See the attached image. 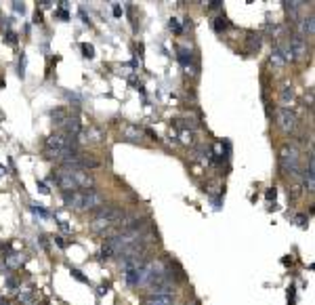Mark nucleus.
<instances>
[{
	"instance_id": "nucleus-29",
	"label": "nucleus",
	"mask_w": 315,
	"mask_h": 305,
	"mask_svg": "<svg viewBox=\"0 0 315 305\" xmlns=\"http://www.w3.org/2000/svg\"><path fill=\"white\" fill-rule=\"evenodd\" d=\"M275 194H278V192H275V187H273V190H269V192H267V198H269V200L273 198V200H275Z\"/></svg>"
},
{
	"instance_id": "nucleus-7",
	"label": "nucleus",
	"mask_w": 315,
	"mask_h": 305,
	"mask_svg": "<svg viewBox=\"0 0 315 305\" xmlns=\"http://www.w3.org/2000/svg\"><path fill=\"white\" fill-rule=\"evenodd\" d=\"M269 64H271L273 68H278V69L286 66V59H284V55H282V51H280V46H273L271 57H269Z\"/></svg>"
},
{
	"instance_id": "nucleus-25",
	"label": "nucleus",
	"mask_w": 315,
	"mask_h": 305,
	"mask_svg": "<svg viewBox=\"0 0 315 305\" xmlns=\"http://www.w3.org/2000/svg\"><path fill=\"white\" fill-rule=\"evenodd\" d=\"M220 4H223L220 0H212V2H208V9H219Z\"/></svg>"
},
{
	"instance_id": "nucleus-18",
	"label": "nucleus",
	"mask_w": 315,
	"mask_h": 305,
	"mask_svg": "<svg viewBox=\"0 0 315 305\" xmlns=\"http://www.w3.org/2000/svg\"><path fill=\"white\" fill-rule=\"evenodd\" d=\"M181 141H183V143H191V141H193V133L189 131V129L181 131Z\"/></svg>"
},
{
	"instance_id": "nucleus-13",
	"label": "nucleus",
	"mask_w": 315,
	"mask_h": 305,
	"mask_svg": "<svg viewBox=\"0 0 315 305\" xmlns=\"http://www.w3.org/2000/svg\"><path fill=\"white\" fill-rule=\"evenodd\" d=\"M292 99H294L292 87H284L282 89V101H284V103H292Z\"/></svg>"
},
{
	"instance_id": "nucleus-23",
	"label": "nucleus",
	"mask_w": 315,
	"mask_h": 305,
	"mask_svg": "<svg viewBox=\"0 0 315 305\" xmlns=\"http://www.w3.org/2000/svg\"><path fill=\"white\" fill-rule=\"evenodd\" d=\"M13 9L17 11V13H23V11H26V6H23V2H13Z\"/></svg>"
},
{
	"instance_id": "nucleus-15",
	"label": "nucleus",
	"mask_w": 315,
	"mask_h": 305,
	"mask_svg": "<svg viewBox=\"0 0 315 305\" xmlns=\"http://www.w3.org/2000/svg\"><path fill=\"white\" fill-rule=\"evenodd\" d=\"M248 42H250V49H252V51H258V49H261V36L250 34V36H248Z\"/></svg>"
},
{
	"instance_id": "nucleus-28",
	"label": "nucleus",
	"mask_w": 315,
	"mask_h": 305,
	"mask_svg": "<svg viewBox=\"0 0 315 305\" xmlns=\"http://www.w3.org/2000/svg\"><path fill=\"white\" fill-rule=\"evenodd\" d=\"M114 15H116V17H120V15H122V9L118 4H114Z\"/></svg>"
},
{
	"instance_id": "nucleus-12",
	"label": "nucleus",
	"mask_w": 315,
	"mask_h": 305,
	"mask_svg": "<svg viewBox=\"0 0 315 305\" xmlns=\"http://www.w3.org/2000/svg\"><path fill=\"white\" fill-rule=\"evenodd\" d=\"M284 4H286V13L290 15V17H298V11H301V6H303V2H294V0H292V2H284Z\"/></svg>"
},
{
	"instance_id": "nucleus-21",
	"label": "nucleus",
	"mask_w": 315,
	"mask_h": 305,
	"mask_svg": "<svg viewBox=\"0 0 315 305\" xmlns=\"http://www.w3.org/2000/svg\"><path fill=\"white\" fill-rule=\"evenodd\" d=\"M19 76L23 78L26 76V55L21 53V59H19Z\"/></svg>"
},
{
	"instance_id": "nucleus-31",
	"label": "nucleus",
	"mask_w": 315,
	"mask_h": 305,
	"mask_svg": "<svg viewBox=\"0 0 315 305\" xmlns=\"http://www.w3.org/2000/svg\"><path fill=\"white\" fill-rule=\"evenodd\" d=\"M0 87H4V82H2V80H0Z\"/></svg>"
},
{
	"instance_id": "nucleus-26",
	"label": "nucleus",
	"mask_w": 315,
	"mask_h": 305,
	"mask_svg": "<svg viewBox=\"0 0 315 305\" xmlns=\"http://www.w3.org/2000/svg\"><path fill=\"white\" fill-rule=\"evenodd\" d=\"M296 221H298V225H303V228H305V225H307V217L305 215H298Z\"/></svg>"
},
{
	"instance_id": "nucleus-9",
	"label": "nucleus",
	"mask_w": 315,
	"mask_h": 305,
	"mask_svg": "<svg viewBox=\"0 0 315 305\" xmlns=\"http://www.w3.org/2000/svg\"><path fill=\"white\" fill-rule=\"evenodd\" d=\"M307 34V36H313L315 34V19H313V15H309L307 19L301 21V36Z\"/></svg>"
},
{
	"instance_id": "nucleus-19",
	"label": "nucleus",
	"mask_w": 315,
	"mask_h": 305,
	"mask_svg": "<svg viewBox=\"0 0 315 305\" xmlns=\"http://www.w3.org/2000/svg\"><path fill=\"white\" fill-rule=\"evenodd\" d=\"M168 28L172 30L175 34H181L183 32V28H181V23H179V19H170V23H168Z\"/></svg>"
},
{
	"instance_id": "nucleus-14",
	"label": "nucleus",
	"mask_w": 315,
	"mask_h": 305,
	"mask_svg": "<svg viewBox=\"0 0 315 305\" xmlns=\"http://www.w3.org/2000/svg\"><path fill=\"white\" fill-rule=\"evenodd\" d=\"M124 135L128 139H132V141H137V139L141 137V131L135 129V127H124Z\"/></svg>"
},
{
	"instance_id": "nucleus-11",
	"label": "nucleus",
	"mask_w": 315,
	"mask_h": 305,
	"mask_svg": "<svg viewBox=\"0 0 315 305\" xmlns=\"http://www.w3.org/2000/svg\"><path fill=\"white\" fill-rule=\"evenodd\" d=\"M53 124H57V127H63L65 124V120H67V112L63 107H57V109H53Z\"/></svg>"
},
{
	"instance_id": "nucleus-27",
	"label": "nucleus",
	"mask_w": 315,
	"mask_h": 305,
	"mask_svg": "<svg viewBox=\"0 0 315 305\" xmlns=\"http://www.w3.org/2000/svg\"><path fill=\"white\" fill-rule=\"evenodd\" d=\"M40 4V9H51L53 6V2H49V0H42V2H38Z\"/></svg>"
},
{
	"instance_id": "nucleus-22",
	"label": "nucleus",
	"mask_w": 315,
	"mask_h": 305,
	"mask_svg": "<svg viewBox=\"0 0 315 305\" xmlns=\"http://www.w3.org/2000/svg\"><path fill=\"white\" fill-rule=\"evenodd\" d=\"M6 286H9L11 291H15V288H17V280H15V278H6Z\"/></svg>"
},
{
	"instance_id": "nucleus-2",
	"label": "nucleus",
	"mask_w": 315,
	"mask_h": 305,
	"mask_svg": "<svg viewBox=\"0 0 315 305\" xmlns=\"http://www.w3.org/2000/svg\"><path fill=\"white\" fill-rule=\"evenodd\" d=\"M275 118H278V124H280V129L284 133H292L296 129V114L292 112L290 107H278V112H275Z\"/></svg>"
},
{
	"instance_id": "nucleus-3",
	"label": "nucleus",
	"mask_w": 315,
	"mask_h": 305,
	"mask_svg": "<svg viewBox=\"0 0 315 305\" xmlns=\"http://www.w3.org/2000/svg\"><path fill=\"white\" fill-rule=\"evenodd\" d=\"M94 219H105V221H109L112 225H118V221L124 219V210L118 206H101V208H97V213H94Z\"/></svg>"
},
{
	"instance_id": "nucleus-4",
	"label": "nucleus",
	"mask_w": 315,
	"mask_h": 305,
	"mask_svg": "<svg viewBox=\"0 0 315 305\" xmlns=\"http://www.w3.org/2000/svg\"><path fill=\"white\" fill-rule=\"evenodd\" d=\"M290 51H292V59H303L305 57V53H307V42H305V38L301 34H296L290 38Z\"/></svg>"
},
{
	"instance_id": "nucleus-17",
	"label": "nucleus",
	"mask_w": 315,
	"mask_h": 305,
	"mask_svg": "<svg viewBox=\"0 0 315 305\" xmlns=\"http://www.w3.org/2000/svg\"><path fill=\"white\" fill-rule=\"evenodd\" d=\"M227 26H229V23H227L225 17H217L215 19V30L217 32H223V30H227Z\"/></svg>"
},
{
	"instance_id": "nucleus-5",
	"label": "nucleus",
	"mask_w": 315,
	"mask_h": 305,
	"mask_svg": "<svg viewBox=\"0 0 315 305\" xmlns=\"http://www.w3.org/2000/svg\"><path fill=\"white\" fill-rule=\"evenodd\" d=\"M305 187H307V192L315 190V158H313V152L309 154V169H307V173H305Z\"/></svg>"
},
{
	"instance_id": "nucleus-16",
	"label": "nucleus",
	"mask_w": 315,
	"mask_h": 305,
	"mask_svg": "<svg viewBox=\"0 0 315 305\" xmlns=\"http://www.w3.org/2000/svg\"><path fill=\"white\" fill-rule=\"evenodd\" d=\"M21 257L19 255H9V257H6V265H9V268H19V265H21Z\"/></svg>"
},
{
	"instance_id": "nucleus-30",
	"label": "nucleus",
	"mask_w": 315,
	"mask_h": 305,
	"mask_svg": "<svg viewBox=\"0 0 315 305\" xmlns=\"http://www.w3.org/2000/svg\"><path fill=\"white\" fill-rule=\"evenodd\" d=\"M0 305H9V303H6L4 299H0Z\"/></svg>"
},
{
	"instance_id": "nucleus-1",
	"label": "nucleus",
	"mask_w": 315,
	"mask_h": 305,
	"mask_svg": "<svg viewBox=\"0 0 315 305\" xmlns=\"http://www.w3.org/2000/svg\"><path fill=\"white\" fill-rule=\"evenodd\" d=\"M280 162H282V169L286 170L288 175L296 177L298 169H301V154H298L296 145H290V143L284 145L280 152Z\"/></svg>"
},
{
	"instance_id": "nucleus-8",
	"label": "nucleus",
	"mask_w": 315,
	"mask_h": 305,
	"mask_svg": "<svg viewBox=\"0 0 315 305\" xmlns=\"http://www.w3.org/2000/svg\"><path fill=\"white\" fill-rule=\"evenodd\" d=\"M145 305H175V295L168 297H149Z\"/></svg>"
},
{
	"instance_id": "nucleus-20",
	"label": "nucleus",
	"mask_w": 315,
	"mask_h": 305,
	"mask_svg": "<svg viewBox=\"0 0 315 305\" xmlns=\"http://www.w3.org/2000/svg\"><path fill=\"white\" fill-rule=\"evenodd\" d=\"M82 51H84V57H89V59L94 57V49H93L91 44H82Z\"/></svg>"
},
{
	"instance_id": "nucleus-10",
	"label": "nucleus",
	"mask_w": 315,
	"mask_h": 305,
	"mask_svg": "<svg viewBox=\"0 0 315 305\" xmlns=\"http://www.w3.org/2000/svg\"><path fill=\"white\" fill-rule=\"evenodd\" d=\"M177 53H179V61H181V66H183L185 69L191 68V61H193L191 51H187V49H179Z\"/></svg>"
},
{
	"instance_id": "nucleus-24",
	"label": "nucleus",
	"mask_w": 315,
	"mask_h": 305,
	"mask_svg": "<svg viewBox=\"0 0 315 305\" xmlns=\"http://www.w3.org/2000/svg\"><path fill=\"white\" fill-rule=\"evenodd\" d=\"M72 273H74V278H76V280H80V282H86V278H84V276H82V273L78 271V270H74Z\"/></svg>"
},
{
	"instance_id": "nucleus-6",
	"label": "nucleus",
	"mask_w": 315,
	"mask_h": 305,
	"mask_svg": "<svg viewBox=\"0 0 315 305\" xmlns=\"http://www.w3.org/2000/svg\"><path fill=\"white\" fill-rule=\"evenodd\" d=\"M63 133H65V135H72V137H78V133H80V122H78V118H67L65 120V124H63Z\"/></svg>"
}]
</instances>
